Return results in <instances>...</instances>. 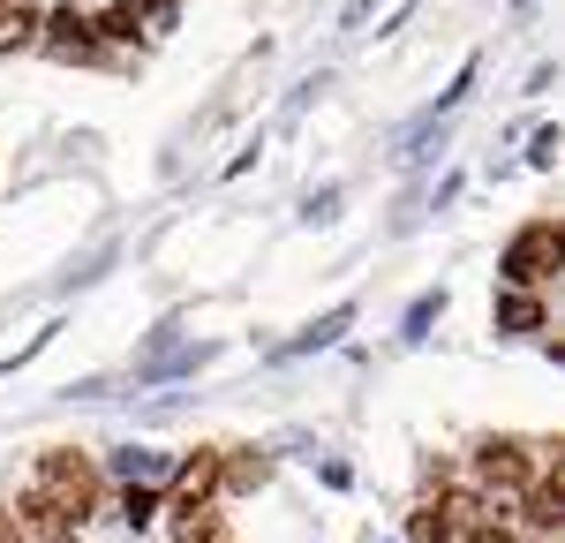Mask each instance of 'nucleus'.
I'll return each mask as SVG.
<instances>
[{
  "label": "nucleus",
  "instance_id": "obj_3",
  "mask_svg": "<svg viewBox=\"0 0 565 543\" xmlns=\"http://www.w3.org/2000/svg\"><path fill=\"white\" fill-rule=\"evenodd\" d=\"M476 468H482L490 491H527L535 476H551V468H535V446H521V438H490L476 453Z\"/></svg>",
  "mask_w": 565,
  "mask_h": 543
},
{
  "label": "nucleus",
  "instance_id": "obj_9",
  "mask_svg": "<svg viewBox=\"0 0 565 543\" xmlns=\"http://www.w3.org/2000/svg\"><path fill=\"white\" fill-rule=\"evenodd\" d=\"M31 39H39V8H0V53H15Z\"/></svg>",
  "mask_w": 565,
  "mask_h": 543
},
{
  "label": "nucleus",
  "instance_id": "obj_13",
  "mask_svg": "<svg viewBox=\"0 0 565 543\" xmlns=\"http://www.w3.org/2000/svg\"><path fill=\"white\" fill-rule=\"evenodd\" d=\"M468 543H513V529H476Z\"/></svg>",
  "mask_w": 565,
  "mask_h": 543
},
{
  "label": "nucleus",
  "instance_id": "obj_1",
  "mask_svg": "<svg viewBox=\"0 0 565 543\" xmlns=\"http://www.w3.org/2000/svg\"><path fill=\"white\" fill-rule=\"evenodd\" d=\"M31 498H45L61 521H90L98 498H106V483H98V468H90L84 453H45L39 460V491Z\"/></svg>",
  "mask_w": 565,
  "mask_h": 543
},
{
  "label": "nucleus",
  "instance_id": "obj_2",
  "mask_svg": "<svg viewBox=\"0 0 565 543\" xmlns=\"http://www.w3.org/2000/svg\"><path fill=\"white\" fill-rule=\"evenodd\" d=\"M551 272H558V220L521 226V234L505 242V279H513V287H543Z\"/></svg>",
  "mask_w": 565,
  "mask_h": 543
},
{
  "label": "nucleus",
  "instance_id": "obj_6",
  "mask_svg": "<svg viewBox=\"0 0 565 543\" xmlns=\"http://www.w3.org/2000/svg\"><path fill=\"white\" fill-rule=\"evenodd\" d=\"M174 543H226V521L204 505H174Z\"/></svg>",
  "mask_w": 565,
  "mask_h": 543
},
{
  "label": "nucleus",
  "instance_id": "obj_15",
  "mask_svg": "<svg viewBox=\"0 0 565 543\" xmlns=\"http://www.w3.org/2000/svg\"><path fill=\"white\" fill-rule=\"evenodd\" d=\"M0 8H8V0H0Z\"/></svg>",
  "mask_w": 565,
  "mask_h": 543
},
{
  "label": "nucleus",
  "instance_id": "obj_12",
  "mask_svg": "<svg viewBox=\"0 0 565 543\" xmlns=\"http://www.w3.org/2000/svg\"><path fill=\"white\" fill-rule=\"evenodd\" d=\"M121 513H129L136 529H143V521H151V513H159V491H129V505H121Z\"/></svg>",
  "mask_w": 565,
  "mask_h": 543
},
{
  "label": "nucleus",
  "instance_id": "obj_5",
  "mask_svg": "<svg viewBox=\"0 0 565 543\" xmlns=\"http://www.w3.org/2000/svg\"><path fill=\"white\" fill-rule=\"evenodd\" d=\"M218 491V453H196V460H181L174 476V505H204Z\"/></svg>",
  "mask_w": 565,
  "mask_h": 543
},
{
  "label": "nucleus",
  "instance_id": "obj_4",
  "mask_svg": "<svg viewBox=\"0 0 565 543\" xmlns=\"http://www.w3.org/2000/svg\"><path fill=\"white\" fill-rule=\"evenodd\" d=\"M39 23H45V45H53L61 61H84L90 45H98V31H90L84 8H53V15H39Z\"/></svg>",
  "mask_w": 565,
  "mask_h": 543
},
{
  "label": "nucleus",
  "instance_id": "obj_8",
  "mask_svg": "<svg viewBox=\"0 0 565 543\" xmlns=\"http://www.w3.org/2000/svg\"><path fill=\"white\" fill-rule=\"evenodd\" d=\"M498 324H505V332H535V324H543V302H535L527 287H513V295L498 302Z\"/></svg>",
  "mask_w": 565,
  "mask_h": 543
},
{
  "label": "nucleus",
  "instance_id": "obj_7",
  "mask_svg": "<svg viewBox=\"0 0 565 543\" xmlns=\"http://www.w3.org/2000/svg\"><path fill=\"white\" fill-rule=\"evenodd\" d=\"M90 31H98V39H136V31H143V8H136V0H114V8L90 15Z\"/></svg>",
  "mask_w": 565,
  "mask_h": 543
},
{
  "label": "nucleus",
  "instance_id": "obj_14",
  "mask_svg": "<svg viewBox=\"0 0 565 543\" xmlns=\"http://www.w3.org/2000/svg\"><path fill=\"white\" fill-rule=\"evenodd\" d=\"M159 8H174V0H159Z\"/></svg>",
  "mask_w": 565,
  "mask_h": 543
},
{
  "label": "nucleus",
  "instance_id": "obj_10",
  "mask_svg": "<svg viewBox=\"0 0 565 543\" xmlns=\"http://www.w3.org/2000/svg\"><path fill=\"white\" fill-rule=\"evenodd\" d=\"M264 476H271V460H264V453H257V460H218V483H234V491H257Z\"/></svg>",
  "mask_w": 565,
  "mask_h": 543
},
{
  "label": "nucleus",
  "instance_id": "obj_11",
  "mask_svg": "<svg viewBox=\"0 0 565 543\" xmlns=\"http://www.w3.org/2000/svg\"><path fill=\"white\" fill-rule=\"evenodd\" d=\"M407 543H452V529H445V513H437V505H423V513L407 521Z\"/></svg>",
  "mask_w": 565,
  "mask_h": 543
}]
</instances>
